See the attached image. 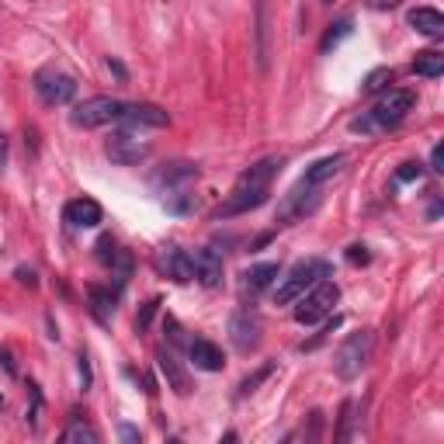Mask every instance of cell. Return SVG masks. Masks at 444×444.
<instances>
[{"label":"cell","mask_w":444,"mask_h":444,"mask_svg":"<svg viewBox=\"0 0 444 444\" xmlns=\"http://www.w3.org/2000/svg\"><path fill=\"white\" fill-rule=\"evenodd\" d=\"M285 167L281 156H264L261 163H254L250 170H243L230 191V198L215 208V219H237V215H247L254 208H261L271 194V181L278 177V170Z\"/></svg>","instance_id":"obj_1"},{"label":"cell","mask_w":444,"mask_h":444,"mask_svg":"<svg viewBox=\"0 0 444 444\" xmlns=\"http://www.w3.org/2000/svg\"><path fill=\"white\" fill-rule=\"evenodd\" d=\"M330 275L326 261H299L285 278L278 275V288H275V306H292L299 295H306L316 281H323Z\"/></svg>","instance_id":"obj_2"},{"label":"cell","mask_w":444,"mask_h":444,"mask_svg":"<svg viewBox=\"0 0 444 444\" xmlns=\"http://www.w3.org/2000/svg\"><path fill=\"white\" fill-rule=\"evenodd\" d=\"M368 361H371V330H358V333H351V337L337 347V354H333V371H337V378L351 382V378H358V375L368 368Z\"/></svg>","instance_id":"obj_3"},{"label":"cell","mask_w":444,"mask_h":444,"mask_svg":"<svg viewBox=\"0 0 444 444\" xmlns=\"http://www.w3.org/2000/svg\"><path fill=\"white\" fill-rule=\"evenodd\" d=\"M340 302V288L333 281H316L306 295L295 299V323L302 326H313L320 320H326L333 313V306Z\"/></svg>","instance_id":"obj_4"},{"label":"cell","mask_w":444,"mask_h":444,"mask_svg":"<svg viewBox=\"0 0 444 444\" xmlns=\"http://www.w3.org/2000/svg\"><path fill=\"white\" fill-rule=\"evenodd\" d=\"M122 108H125V104H122L118 98H87V101H80V104L70 111V125H73V129H101V125L118 122Z\"/></svg>","instance_id":"obj_5"},{"label":"cell","mask_w":444,"mask_h":444,"mask_svg":"<svg viewBox=\"0 0 444 444\" xmlns=\"http://www.w3.org/2000/svg\"><path fill=\"white\" fill-rule=\"evenodd\" d=\"M323 201V187H313L306 181H299L285 198H281V208H278V226H292L295 219H306L309 212H316V205Z\"/></svg>","instance_id":"obj_6"},{"label":"cell","mask_w":444,"mask_h":444,"mask_svg":"<svg viewBox=\"0 0 444 444\" xmlns=\"http://www.w3.org/2000/svg\"><path fill=\"white\" fill-rule=\"evenodd\" d=\"M413 104H416V94L406 91V87H396V91H389L385 98H378V104H375L368 115H371L375 129H396V125L413 111Z\"/></svg>","instance_id":"obj_7"},{"label":"cell","mask_w":444,"mask_h":444,"mask_svg":"<svg viewBox=\"0 0 444 444\" xmlns=\"http://www.w3.org/2000/svg\"><path fill=\"white\" fill-rule=\"evenodd\" d=\"M104 153H108V160H111V163H118V167H136V163L149 160L153 146H149L146 139L132 136L129 129H122V132H111V136H108Z\"/></svg>","instance_id":"obj_8"},{"label":"cell","mask_w":444,"mask_h":444,"mask_svg":"<svg viewBox=\"0 0 444 444\" xmlns=\"http://www.w3.org/2000/svg\"><path fill=\"white\" fill-rule=\"evenodd\" d=\"M271 35H275V28H271V0H254V59H257L261 73L271 70V56H275Z\"/></svg>","instance_id":"obj_9"},{"label":"cell","mask_w":444,"mask_h":444,"mask_svg":"<svg viewBox=\"0 0 444 444\" xmlns=\"http://www.w3.org/2000/svg\"><path fill=\"white\" fill-rule=\"evenodd\" d=\"M35 94L42 98V104L56 108V104H70L77 98V80L70 73L59 70H39L35 73Z\"/></svg>","instance_id":"obj_10"},{"label":"cell","mask_w":444,"mask_h":444,"mask_svg":"<svg viewBox=\"0 0 444 444\" xmlns=\"http://www.w3.org/2000/svg\"><path fill=\"white\" fill-rule=\"evenodd\" d=\"M261 333H264V323H261V316H257L254 309L233 313V320H230V340H233V347H237L240 354L257 351V347H261Z\"/></svg>","instance_id":"obj_11"},{"label":"cell","mask_w":444,"mask_h":444,"mask_svg":"<svg viewBox=\"0 0 444 444\" xmlns=\"http://www.w3.org/2000/svg\"><path fill=\"white\" fill-rule=\"evenodd\" d=\"M118 125L122 129H167L170 125V115L160 108V104H125L122 115H118Z\"/></svg>","instance_id":"obj_12"},{"label":"cell","mask_w":444,"mask_h":444,"mask_svg":"<svg viewBox=\"0 0 444 444\" xmlns=\"http://www.w3.org/2000/svg\"><path fill=\"white\" fill-rule=\"evenodd\" d=\"M156 271H160L163 278L177 281V285L194 281V264H191V254H187V250H181V247H163V250L156 254Z\"/></svg>","instance_id":"obj_13"},{"label":"cell","mask_w":444,"mask_h":444,"mask_svg":"<svg viewBox=\"0 0 444 444\" xmlns=\"http://www.w3.org/2000/svg\"><path fill=\"white\" fill-rule=\"evenodd\" d=\"M191 181H198V167L194 163H187V160H174V163H163L153 177H149V184L156 187V191H177V187H187Z\"/></svg>","instance_id":"obj_14"},{"label":"cell","mask_w":444,"mask_h":444,"mask_svg":"<svg viewBox=\"0 0 444 444\" xmlns=\"http://www.w3.org/2000/svg\"><path fill=\"white\" fill-rule=\"evenodd\" d=\"M63 219L70 222L73 230H94V226H101L104 212H101V205L94 198H73V201H66Z\"/></svg>","instance_id":"obj_15"},{"label":"cell","mask_w":444,"mask_h":444,"mask_svg":"<svg viewBox=\"0 0 444 444\" xmlns=\"http://www.w3.org/2000/svg\"><path fill=\"white\" fill-rule=\"evenodd\" d=\"M191 264H194V278L205 285V288H215L222 281V254L212 250V247H201L191 254Z\"/></svg>","instance_id":"obj_16"},{"label":"cell","mask_w":444,"mask_h":444,"mask_svg":"<svg viewBox=\"0 0 444 444\" xmlns=\"http://www.w3.org/2000/svg\"><path fill=\"white\" fill-rule=\"evenodd\" d=\"M187 358H191V364L194 368H201V371H222V364H226V354H222L212 340H205V337H194V340H187Z\"/></svg>","instance_id":"obj_17"},{"label":"cell","mask_w":444,"mask_h":444,"mask_svg":"<svg viewBox=\"0 0 444 444\" xmlns=\"http://www.w3.org/2000/svg\"><path fill=\"white\" fill-rule=\"evenodd\" d=\"M278 275H281V268L278 264H254V268H247L243 271V278H240V292L243 295H250V299H257L264 288H271L275 281H278Z\"/></svg>","instance_id":"obj_18"},{"label":"cell","mask_w":444,"mask_h":444,"mask_svg":"<svg viewBox=\"0 0 444 444\" xmlns=\"http://www.w3.org/2000/svg\"><path fill=\"white\" fill-rule=\"evenodd\" d=\"M344 163H347V156H344V153L320 156L316 163H309V167H306V174H302L299 181H306V184H313V187H323L330 177H337V174L344 170Z\"/></svg>","instance_id":"obj_19"},{"label":"cell","mask_w":444,"mask_h":444,"mask_svg":"<svg viewBox=\"0 0 444 444\" xmlns=\"http://www.w3.org/2000/svg\"><path fill=\"white\" fill-rule=\"evenodd\" d=\"M156 364H160V371H163V378H167V385L177 392V396H187L194 385H191V375L184 371V364L170 354V351H160L156 354Z\"/></svg>","instance_id":"obj_20"},{"label":"cell","mask_w":444,"mask_h":444,"mask_svg":"<svg viewBox=\"0 0 444 444\" xmlns=\"http://www.w3.org/2000/svg\"><path fill=\"white\" fill-rule=\"evenodd\" d=\"M406 21H409V28H416L420 35H430V39H441V35H444V15L434 11V8H413V11L406 15Z\"/></svg>","instance_id":"obj_21"},{"label":"cell","mask_w":444,"mask_h":444,"mask_svg":"<svg viewBox=\"0 0 444 444\" xmlns=\"http://www.w3.org/2000/svg\"><path fill=\"white\" fill-rule=\"evenodd\" d=\"M87 299H91V313L98 323H111L115 316V302H118V292L111 288H101V285H91L87 288Z\"/></svg>","instance_id":"obj_22"},{"label":"cell","mask_w":444,"mask_h":444,"mask_svg":"<svg viewBox=\"0 0 444 444\" xmlns=\"http://www.w3.org/2000/svg\"><path fill=\"white\" fill-rule=\"evenodd\" d=\"M59 441H63V444H98V441H101V434H98L84 416H80V409H73V423L59 434Z\"/></svg>","instance_id":"obj_23"},{"label":"cell","mask_w":444,"mask_h":444,"mask_svg":"<svg viewBox=\"0 0 444 444\" xmlns=\"http://www.w3.org/2000/svg\"><path fill=\"white\" fill-rule=\"evenodd\" d=\"M111 278H115V292H122L125 288V281L132 278V268H136V257L129 254V250H115V257H111Z\"/></svg>","instance_id":"obj_24"},{"label":"cell","mask_w":444,"mask_h":444,"mask_svg":"<svg viewBox=\"0 0 444 444\" xmlns=\"http://www.w3.org/2000/svg\"><path fill=\"white\" fill-rule=\"evenodd\" d=\"M413 73H416V77H427V80L441 77V73H444V53H420V56L413 59Z\"/></svg>","instance_id":"obj_25"},{"label":"cell","mask_w":444,"mask_h":444,"mask_svg":"<svg viewBox=\"0 0 444 444\" xmlns=\"http://www.w3.org/2000/svg\"><path fill=\"white\" fill-rule=\"evenodd\" d=\"M351 32H354V21H351V18H340V21H333V25L326 28V35H323L320 49H323V53H333V49H337V46H340V42L351 35Z\"/></svg>","instance_id":"obj_26"},{"label":"cell","mask_w":444,"mask_h":444,"mask_svg":"<svg viewBox=\"0 0 444 444\" xmlns=\"http://www.w3.org/2000/svg\"><path fill=\"white\" fill-rule=\"evenodd\" d=\"M163 205L174 212V215H187L194 208V194H187V187H177V191H167L163 194Z\"/></svg>","instance_id":"obj_27"},{"label":"cell","mask_w":444,"mask_h":444,"mask_svg":"<svg viewBox=\"0 0 444 444\" xmlns=\"http://www.w3.org/2000/svg\"><path fill=\"white\" fill-rule=\"evenodd\" d=\"M275 368H278V364H275V361H268V364H261V368H257L254 375H247V378L240 382V389H237V399H243V396H250V392H254V389H257L261 382H268V378L275 375Z\"/></svg>","instance_id":"obj_28"},{"label":"cell","mask_w":444,"mask_h":444,"mask_svg":"<svg viewBox=\"0 0 444 444\" xmlns=\"http://www.w3.org/2000/svg\"><path fill=\"white\" fill-rule=\"evenodd\" d=\"M389 84H392V70H389V66H378V70H371V73L364 77L361 91H364V94H378V91H385Z\"/></svg>","instance_id":"obj_29"},{"label":"cell","mask_w":444,"mask_h":444,"mask_svg":"<svg viewBox=\"0 0 444 444\" xmlns=\"http://www.w3.org/2000/svg\"><path fill=\"white\" fill-rule=\"evenodd\" d=\"M160 313V299H149L142 309H139V316H136V333H149V326H153V316Z\"/></svg>","instance_id":"obj_30"},{"label":"cell","mask_w":444,"mask_h":444,"mask_svg":"<svg viewBox=\"0 0 444 444\" xmlns=\"http://www.w3.org/2000/svg\"><path fill=\"white\" fill-rule=\"evenodd\" d=\"M28 396H32V409H28V423H32V430H39V423H42V389L35 385V382H28Z\"/></svg>","instance_id":"obj_31"},{"label":"cell","mask_w":444,"mask_h":444,"mask_svg":"<svg viewBox=\"0 0 444 444\" xmlns=\"http://www.w3.org/2000/svg\"><path fill=\"white\" fill-rule=\"evenodd\" d=\"M351 423H354V403L347 399V403L340 406V427H337L333 437H337V441H347V437H351Z\"/></svg>","instance_id":"obj_32"},{"label":"cell","mask_w":444,"mask_h":444,"mask_svg":"<svg viewBox=\"0 0 444 444\" xmlns=\"http://www.w3.org/2000/svg\"><path fill=\"white\" fill-rule=\"evenodd\" d=\"M420 177H423V167L413 163V160L399 163V170H396V181H399V184H413V181H420Z\"/></svg>","instance_id":"obj_33"},{"label":"cell","mask_w":444,"mask_h":444,"mask_svg":"<svg viewBox=\"0 0 444 444\" xmlns=\"http://www.w3.org/2000/svg\"><path fill=\"white\" fill-rule=\"evenodd\" d=\"M163 330H167V337H170V344L174 347H187V337H184V326L174 320V316H167L163 320Z\"/></svg>","instance_id":"obj_34"},{"label":"cell","mask_w":444,"mask_h":444,"mask_svg":"<svg viewBox=\"0 0 444 444\" xmlns=\"http://www.w3.org/2000/svg\"><path fill=\"white\" fill-rule=\"evenodd\" d=\"M94 250H98L94 257H98L101 264H111V257H115V250H118V247H115V240H111V237H101Z\"/></svg>","instance_id":"obj_35"},{"label":"cell","mask_w":444,"mask_h":444,"mask_svg":"<svg viewBox=\"0 0 444 444\" xmlns=\"http://www.w3.org/2000/svg\"><path fill=\"white\" fill-rule=\"evenodd\" d=\"M347 261H351V264H368L371 254H368L364 243H354V247H347Z\"/></svg>","instance_id":"obj_36"},{"label":"cell","mask_w":444,"mask_h":444,"mask_svg":"<svg viewBox=\"0 0 444 444\" xmlns=\"http://www.w3.org/2000/svg\"><path fill=\"white\" fill-rule=\"evenodd\" d=\"M351 132H378V129H375L371 115H361V118H354V122H351Z\"/></svg>","instance_id":"obj_37"},{"label":"cell","mask_w":444,"mask_h":444,"mask_svg":"<svg viewBox=\"0 0 444 444\" xmlns=\"http://www.w3.org/2000/svg\"><path fill=\"white\" fill-rule=\"evenodd\" d=\"M430 170H437V174L444 170V146H441V142L430 149Z\"/></svg>","instance_id":"obj_38"},{"label":"cell","mask_w":444,"mask_h":444,"mask_svg":"<svg viewBox=\"0 0 444 444\" xmlns=\"http://www.w3.org/2000/svg\"><path fill=\"white\" fill-rule=\"evenodd\" d=\"M118 434H122V441H129V444H139V437H142V434H139V427H132V423H122V427H118Z\"/></svg>","instance_id":"obj_39"},{"label":"cell","mask_w":444,"mask_h":444,"mask_svg":"<svg viewBox=\"0 0 444 444\" xmlns=\"http://www.w3.org/2000/svg\"><path fill=\"white\" fill-rule=\"evenodd\" d=\"M0 364H4V371H8V375H18V364H15V358H11V351H8V347H0Z\"/></svg>","instance_id":"obj_40"},{"label":"cell","mask_w":444,"mask_h":444,"mask_svg":"<svg viewBox=\"0 0 444 444\" xmlns=\"http://www.w3.org/2000/svg\"><path fill=\"white\" fill-rule=\"evenodd\" d=\"M18 281L28 285V288H39V278H35V271H28V268H18Z\"/></svg>","instance_id":"obj_41"},{"label":"cell","mask_w":444,"mask_h":444,"mask_svg":"<svg viewBox=\"0 0 444 444\" xmlns=\"http://www.w3.org/2000/svg\"><path fill=\"white\" fill-rule=\"evenodd\" d=\"M77 361H80V382H84V389H91V364H87V354H80Z\"/></svg>","instance_id":"obj_42"},{"label":"cell","mask_w":444,"mask_h":444,"mask_svg":"<svg viewBox=\"0 0 444 444\" xmlns=\"http://www.w3.org/2000/svg\"><path fill=\"white\" fill-rule=\"evenodd\" d=\"M108 70H111V73H115L118 80H129V73H125V66H122V63H118L115 56H108Z\"/></svg>","instance_id":"obj_43"},{"label":"cell","mask_w":444,"mask_h":444,"mask_svg":"<svg viewBox=\"0 0 444 444\" xmlns=\"http://www.w3.org/2000/svg\"><path fill=\"white\" fill-rule=\"evenodd\" d=\"M25 146L32 149V156L39 153V132H35V129H25Z\"/></svg>","instance_id":"obj_44"},{"label":"cell","mask_w":444,"mask_h":444,"mask_svg":"<svg viewBox=\"0 0 444 444\" xmlns=\"http://www.w3.org/2000/svg\"><path fill=\"white\" fill-rule=\"evenodd\" d=\"M4 167H8V136L0 132V170H4Z\"/></svg>","instance_id":"obj_45"},{"label":"cell","mask_w":444,"mask_h":444,"mask_svg":"<svg viewBox=\"0 0 444 444\" xmlns=\"http://www.w3.org/2000/svg\"><path fill=\"white\" fill-rule=\"evenodd\" d=\"M323 4H333V0H323Z\"/></svg>","instance_id":"obj_46"}]
</instances>
